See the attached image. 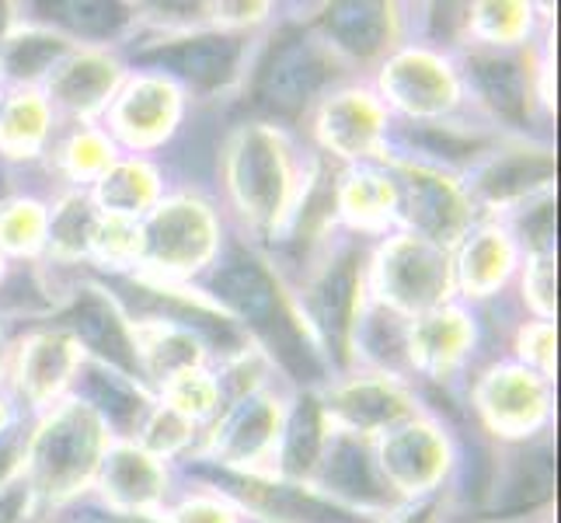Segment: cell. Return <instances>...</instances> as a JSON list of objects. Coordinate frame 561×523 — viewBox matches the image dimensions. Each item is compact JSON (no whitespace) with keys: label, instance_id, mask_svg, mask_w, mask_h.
Returning <instances> with one entry per match:
<instances>
[{"label":"cell","instance_id":"6da1fadb","mask_svg":"<svg viewBox=\"0 0 561 523\" xmlns=\"http://www.w3.org/2000/svg\"><path fill=\"white\" fill-rule=\"evenodd\" d=\"M213 289H217V297L230 311L244 318L268 342V349L283 360L286 371H294L304 380H314L321 374L318 353L311 349V342H307L300 321L289 311V304L279 297L276 280L268 276V269L259 259L234 251V255L217 269Z\"/></svg>","mask_w":561,"mask_h":523},{"label":"cell","instance_id":"7a4b0ae2","mask_svg":"<svg viewBox=\"0 0 561 523\" xmlns=\"http://www.w3.org/2000/svg\"><path fill=\"white\" fill-rule=\"evenodd\" d=\"M105 457V422L102 416L81 401L60 405L35 433L28 461L32 486L46 496H73L88 486V478Z\"/></svg>","mask_w":561,"mask_h":523},{"label":"cell","instance_id":"3957f363","mask_svg":"<svg viewBox=\"0 0 561 523\" xmlns=\"http://www.w3.org/2000/svg\"><path fill=\"white\" fill-rule=\"evenodd\" d=\"M230 192L255 224H276L289 192V161L279 133L255 126L230 147Z\"/></svg>","mask_w":561,"mask_h":523},{"label":"cell","instance_id":"277c9868","mask_svg":"<svg viewBox=\"0 0 561 523\" xmlns=\"http://www.w3.org/2000/svg\"><path fill=\"white\" fill-rule=\"evenodd\" d=\"M140 241V251H147V259L158 269L188 273V269H199L217 248V220L196 200H168L153 209Z\"/></svg>","mask_w":561,"mask_h":523},{"label":"cell","instance_id":"5b68a950","mask_svg":"<svg viewBox=\"0 0 561 523\" xmlns=\"http://www.w3.org/2000/svg\"><path fill=\"white\" fill-rule=\"evenodd\" d=\"M335 77L332 53L314 38H289L259 73V102L273 112L297 115Z\"/></svg>","mask_w":561,"mask_h":523},{"label":"cell","instance_id":"8992f818","mask_svg":"<svg viewBox=\"0 0 561 523\" xmlns=\"http://www.w3.org/2000/svg\"><path fill=\"white\" fill-rule=\"evenodd\" d=\"M383 297H391L398 307H430L447 294V259L433 245L401 238L383 251L380 262Z\"/></svg>","mask_w":561,"mask_h":523},{"label":"cell","instance_id":"52a82bcc","mask_svg":"<svg viewBox=\"0 0 561 523\" xmlns=\"http://www.w3.org/2000/svg\"><path fill=\"white\" fill-rule=\"evenodd\" d=\"M144 64H158L171 73L185 77L192 88L217 91L241 64V38L230 35H192V38H168L164 46L140 53Z\"/></svg>","mask_w":561,"mask_h":523},{"label":"cell","instance_id":"ba28073f","mask_svg":"<svg viewBox=\"0 0 561 523\" xmlns=\"http://www.w3.org/2000/svg\"><path fill=\"white\" fill-rule=\"evenodd\" d=\"M383 91L394 105L415 115H436L447 112L457 99L454 73L443 67L436 56L409 53L383 70Z\"/></svg>","mask_w":561,"mask_h":523},{"label":"cell","instance_id":"9c48e42d","mask_svg":"<svg viewBox=\"0 0 561 523\" xmlns=\"http://www.w3.org/2000/svg\"><path fill=\"white\" fill-rule=\"evenodd\" d=\"M447 468V440L433 425H404L383 443V471L404 492H422Z\"/></svg>","mask_w":561,"mask_h":523},{"label":"cell","instance_id":"30bf717a","mask_svg":"<svg viewBox=\"0 0 561 523\" xmlns=\"http://www.w3.org/2000/svg\"><path fill=\"white\" fill-rule=\"evenodd\" d=\"M380 133H383V112L370 94L359 91L335 94V99H328L321 112V137L342 158L374 154L380 144Z\"/></svg>","mask_w":561,"mask_h":523},{"label":"cell","instance_id":"8fae6325","mask_svg":"<svg viewBox=\"0 0 561 523\" xmlns=\"http://www.w3.org/2000/svg\"><path fill=\"white\" fill-rule=\"evenodd\" d=\"M481 409L492 419L495 430H506L510 436H524L530 425L545 416V387L537 384L534 374L524 371H495L481 384Z\"/></svg>","mask_w":561,"mask_h":523},{"label":"cell","instance_id":"7c38bea8","mask_svg":"<svg viewBox=\"0 0 561 523\" xmlns=\"http://www.w3.org/2000/svg\"><path fill=\"white\" fill-rule=\"evenodd\" d=\"M356 294H359V259L350 248V251H342V255H335L332 262H328V269L311 289L314 318L328 332V342H335V353H345V345H350L356 304H359Z\"/></svg>","mask_w":561,"mask_h":523},{"label":"cell","instance_id":"4fadbf2b","mask_svg":"<svg viewBox=\"0 0 561 523\" xmlns=\"http://www.w3.org/2000/svg\"><path fill=\"white\" fill-rule=\"evenodd\" d=\"M70 325H73L77 339H81L88 349H94L102 360H108L112 366H119V371H129V374L140 371L137 345H133L126 321L99 289H84V294L73 300Z\"/></svg>","mask_w":561,"mask_h":523},{"label":"cell","instance_id":"5bb4252c","mask_svg":"<svg viewBox=\"0 0 561 523\" xmlns=\"http://www.w3.org/2000/svg\"><path fill=\"white\" fill-rule=\"evenodd\" d=\"M175 120H179V91L168 81H158V77H144L115 105V129L129 144L140 147L158 144Z\"/></svg>","mask_w":561,"mask_h":523},{"label":"cell","instance_id":"9a60e30c","mask_svg":"<svg viewBox=\"0 0 561 523\" xmlns=\"http://www.w3.org/2000/svg\"><path fill=\"white\" fill-rule=\"evenodd\" d=\"M77 366H81V356H77V342L67 332L32 336L22 345V360H18L22 395H28L35 405L49 401L73 377Z\"/></svg>","mask_w":561,"mask_h":523},{"label":"cell","instance_id":"2e32d148","mask_svg":"<svg viewBox=\"0 0 561 523\" xmlns=\"http://www.w3.org/2000/svg\"><path fill=\"white\" fill-rule=\"evenodd\" d=\"M324 32L328 38L353 56L383 53L394 38V8L387 4H335L324 11Z\"/></svg>","mask_w":561,"mask_h":523},{"label":"cell","instance_id":"e0dca14e","mask_svg":"<svg viewBox=\"0 0 561 523\" xmlns=\"http://www.w3.org/2000/svg\"><path fill=\"white\" fill-rule=\"evenodd\" d=\"M119 77H123L119 64L108 60L102 53L73 56V60H67L64 67H56L53 99L67 112L88 115L108 102V94L115 91V84H119Z\"/></svg>","mask_w":561,"mask_h":523},{"label":"cell","instance_id":"ac0fdd59","mask_svg":"<svg viewBox=\"0 0 561 523\" xmlns=\"http://www.w3.org/2000/svg\"><path fill=\"white\" fill-rule=\"evenodd\" d=\"M332 409L353 433H374L380 425H394L404 419L412 405L391 380H353L335 391Z\"/></svg>","mask_w":561,"mask_h":523},{"label":"cell","instance_id":"d6986e66","mask_svg":"<svg viewBox=\"0 0 561 523\" xmlns=\"http://www.w3.org/2000/svg\"><path fill=\"white\" fill-rule=\"evenodd\" d=\"M105 496L119 510H147L164 496V471L150 454L123 447L105 457Z\"/></svg>","mask_w":561,"mask_h":523},{"label":"cell","instance_id":"ffe728a7","mask_svg":"<svg viewBox=\"0 0 561 523\" xmlns=\"http://www.w3.org/2000/svg\"><path fill=\"white\" fill-rule=\"evenodd\" d=\"M133 345H137L140 371H147L150 377H161V380H171L185 371H196L203 360L199 339L192 336V328H182L175 321H158V325L140 328Z\"/></svg>","mask_w":561,"mask_h":523},{"label":"cell","instance_id":"44dd1931","mask_svg":"<svg viewBox=\"0 0 561 523\" xmlns=\"http://www.w3.org/2000/svg\"><path fill=\"white\" fill-rule=\"evenodd\" d=\"M276 433H279V401L248 398L220 430L217 451L227 461H255L273 447Z\"/></svg>","mask_w":561,"mask_h":523},{"label":"cell","instance_id":"7402d4cb","mask_svg":"<svg viewBox=\"0 0 561 523\" xmlns=\"http://www.w3.org/2000/svg\"><path fill=\"white\" fill-rule=\"evenodd\" d=\"M409 206L412 220L433 238H454L463 227V203L457 196V189L430 171H412L409 182Z\"/></svg>","mask_w":561,"mask_h":523},{"label":"cell","instance_id":"603a6c76","mask_svg":"<svg viewBox=\"0 0 561 523\" xmlns=\"http://www.w3.org/2000/svg\"><path fill=\"white\" fill-rule=\"evenodd\" d=\"M468 342H471V325L460 311H436L412 328V356L422 366H433V371L454 366L468 353Z\"/></svg>","mask_w":561,"mask_h":523},{"label":"cell","instance_id":"cb8c5ba5","mask_svg":"<svg viewBox=\"0 0 561 523\" xmlns=\"http://www.w3.org/2000/svg\"><path fill=\"white\" fill-rule=\"evenodd\" d=\"M554 174V161L548 150H513L510 158H499L485 174H481V192L492 200V203H506V200H519L527 196L530 189L551 182Z\"/></svg>","mask_w":561,"mask_h":523},{"label":"cell","instance_id":"d4e9b609","mask_svg":"<svg viewBox=\"0 0 561 523\" xmlns=\"http://www.w3.org/2000/svg\"><path fill=\"white\" fill-rule=\"evenodd\" d=\"M67 38L43 29L14 32L0 43V67L11 73L14 81H38L53 67H60V56L67 53Z\"/></svg>","mask_w":561,"mask_h":523},{"label":"cell","instance_id":"484cf974","mask_svg":"<svg viewBox=\"0 0 561 523\" xmlns=\"http://www.w3.org/2000/svg\"><path fill=\"white\" fill-rule=\"evenodd\" d=\"M471 77L495 112L510 115V120H519V115H524L527 81H524V70H519L516 60H510V56L478 53V56H471Z\"/></svg>","mask_w":561,"mask_h":523},{"label":"cell","instance_id":"4316f807","mask_svg":"<svg viewBox=\"0 0 561 523\" xmlns=\"http://www.w3.org/2000/svg\"><path fill=\"white\" fill-rule=\"evenodd\" d=\"M153 196H158V171L144 161L115 164L99 182L102 206L119 220H126V217H133V213H140L144 206H150Z\"/></svg>","mask_w":561,"mask_h":523},{"label":"cell","instance_id":"83f0119b","mask_svg":"<svg viewBox=\"0 0 561 523\" xmlns=\"http://www.w3.org/2000/svg\"><path fill=\"white\" fill-rule=\"evenodd\" d=\"M510 265H513L510 238L502 235V230H481L468 245V251H463V265H460L463 286H468L474 297H485L510 276Z\"/></svg>","mask_w":561,"mask_h":523},{"label":"cell","instance_id":"f1b7e54d","mask_svg":"<svg viewBox=\"0 0 561 523\" xmlns=\"http://www.w3.org/2000/svg\"><path fill=\"white\" fill-rule=\"evenodd\" d=\"M46 129H49V105L32 91L18 94L4 109V120H0V147L11 158H28L46 140Z\"/></svg>","mask_w":561,"mask_h":523},{"label":"cell","instance_id":"f546056e","mask_svg":"<svg viewBox=\"0 0 561 523\" xmlns=\"http://www.w3.org/2000/svg\"><path fill=\"white\" fill-rule=\"evenodd\" d=\"M88 377H91L88 380L91 398L99 401L102 416L112 425H119V430H133V425L147 416V398L123 374H112L108 366H94Z\"/></svg>","mask_w":561,"mask_h":523},{"label":"cell","instance_id":"4dcf8cb0","mask_svg":"<svg viewBox=\"0 0 561 523\" xmlns=\"http://www.w3.org/2000/svg\"><path fill=\"white\" fill-rule=\"evenodd\" d=\"M324 481L342 496H356V499H383L380 481L374 478V468L366 454L356 447L353 440H339L332 447V461H328V475Z\"/></svg>","mask_w":561,"mask_h":523},{"label":"cell","instance_id":"1f68e13d","mask_svg":"<svg viewBox=\"0 0 561 523\" xmlns=\"http://www.w3.org/2000/svg\"><path fill=\"white\" fill-rule=\"evenodd\" d=\"M321 409L314 398H304L297 416L289 419V433H286V447H283V468L289 475H304L314 468V461L321 454Z\"/></svg>","mask_w":561,"mask_h":523},{"label":"cell","instance_id":"d6a6232c","mask_svg":"<svg viewBox=\"0 0 561 523\" xmlns=\"http://www.w3.org/2000/svg\"><path fill=\"white\" fill-rule=\"evenodd\" d=\"M46 235V213L38 203H8L0 209V248L14 251V255H25L43 245Z\"/></svg>","mask_w":561,"mask_h":523},{"label":"cell","instance_id":"836d02e7","mask_svg":"<svg viewBox=\"0 0 561 523\" xmlns=\"http://www.w3.org/2000/svg\"><path fill=\"white\" fill-rule=\"evenodd\" d=\"M391 203H394V189L380 174H353L342 189V206L359 224H377L380 217L391 213Z\"/></svg>","mask_w":561,"mask_h":523},{"label":"cell","instance_id":"e575fe53","mask_svg":"<svg viewBox=\"0 0 561 523\" xmlns=\"http://www.w3.org/2000/svg\"><path fill=\"white\" fill-rule=\"evenodd\" d=\"M168 398H171V412H179L182 419H199L209 416L220 401V384L203 371H185L179 377L168 380Z\"/></svg>","mask_w":561,"mask_h":523},{"label":"cell","instance_id":"d590c367","mask_svg":"<svg viewBox=\"0 0 561 523\" xmlns=\"http://www.w3.org/2000/svg\"><path fill=\"white\" fill-rule=\"evenodd\" d=\"M49 11H56V22L67 25L70 32L94 35V38L115 35L129 22L126 8L119 4H53Z\"/></svg>","mask_w":561,"mask_h":523},{"label":"cell","instance_id":"8d00e7d4","mask_svg":"<svg viewBox=\"0 0 561 523\" xmlns=\"http://www.w3.org/2000/svg\"><path fill=\"white\" fill-rule=\"evenodd\" d=\"M91 235H94L91 206L81 196H70L53 217L49 238H53L56 251H60V255H81V251L91 245Z\"/></svg>","mask_w":561,"mask_h":523},{"label":"cell","instance_id":"74e56055","mask_svg":"<svg viewBox=\"0 0 561 523\" xmlns=\"http://www.w3.org/2000/svg\"><path fill=\"white\" fill-rule=\"evenodd\" d=\"M478 35H485L492 46H510L516 38H524L530 25V11L524 4H485L474 8Z\"/></svg>","mask_w":561,"mask_h":523},{"label":"cell","instance_id":"f35d334b","mask_svg":"<svg viewBox=\"0 0 561 523\" xmlns=\"http://www.w3.org/2000/svg\"><path fill=\"white\" fill-rule=\"evenodd\" d=\"M64 161L77 179H88V174H99L112 164V147L99 137V133H77V137H70V144L64 147Z\"/></svg>","mask_w":561,"mask_h":523},{"label":"cell","instance_id":"ab89813d","mask_svg":"<svg viewBox=\"0 0 561 523\" xmlns=\"http://www.w3.org/2000/svg\"><path fill=\"white\" fill-rule=\"evenodd\" d=\"M147 447H153V451H161V454H171V451H179L182 443L188 440V433H192V425H188V419H182L179 412H161V416H153L150 419V425H147Z\"/></svg>","mask_w":561,"mask_h":523},{"label":"cell","instance_id":"60d3db41","mask_svg":"<svg viewBox=\"0 0 561 523\" xmlns=\"http://www.w3.org/2000/svg\"><path fill=\"white\" fill-rule=\"evenodd\" d=\"M551 289H554V276H551V259L548 255H537L534 262V276H530V297L540 311H551Z\"/></svg>","mask_w":561,"mask_h":523},{"label":"cell","instance_id":"b9f144b4","mask_svg":"<svg viewBox=\"0 0 561 523\" xmlns=\"http://www.w3.org/2000/svg\"><path fill=\"white\" fill-rule=\"evenodd\" d=\"M28 510V486H11L0 492V523H22Z\"/></svg>","mask_w":561,"mask_h":523},{"label":"cell","instance_id":"7bdbcfd3","mask_svg":"<svg viewBox=\"0 0 561 523\" xmlns=\"http://www.w3.org/2000/svg\"><path fill=\"white\" fill-rule=\"evenodd\" d=\"M179 523H234L220 507H209V502H196V507H185L179 513Z\"/></svg>","mask_w":561,"mask_h":523},{"label":"cell","instance_id":"ee69618b","mask_svg":"<svg viewBox=\"0 0 561 523\" xmlns=\"http://www.w3.org/2000/svg\"><path fill=\"white\" fill-rule=\"evenodd\" d=\"M18 454H22V443H18V436H8V440H0V481H4L11 471H14V464H18Z\"/></svg>","mask_w":561,"mask_h":523},{"label":"cell","instance_id":"f6af8a7d","mask_svg":"<svg viewBox=\"0 0 561 523\" xmlns=\"http://www.w3.org/2000/svg\"><path fill=\"white\" fill-rule=\"evenodd\" d=\"M401 523H433V510H422V513H412L409 520H401Z\"/></svg>","mask_w":561,"mask_h":523},{"label":"cell","instance_id":"bcb514c9","mask_svg":"<svg viewBox=\"0 0 561 523\" xmlns=\"http://www.w3.org/2000/svg\"><path fill=\"white\" fill-rule=\"evenodd\" d=\"M4 422H8V412H4V405H0V430H4Z\"/></svg>","mask_w":561,"mask_h":523},{"label":"cell","instance_id":"7dc6e473","mask_svg":"<svg viewBox=\"0 0 561 523\" xmlns=\"http://www.w3.org/2000/svg\"><path fill=\"white\" fill-rule=\"evenodd\" d=\"M126 523H150V520H144V516H133V520H126Z\"/></svg>","mask_w":561,"mask_h":523}]
</instances>
